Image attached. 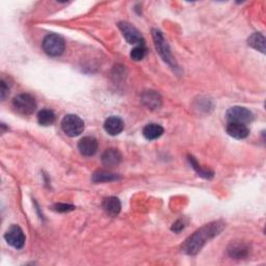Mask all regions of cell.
<instances>
[{"label":"cell","mask_w":266,"mask_h":266,"mask_svg":"<svg viewBox=\"0 0 266 266\" xmlns=\"http://www.w3.org/2000/svg\"><path fill=\"white\" fill-rule=\"evenodd\" d=\"M104 129L109 135H119L124 130V122L118 117H110L104 123Z\"/></svg>","instance_id":"12"},{"label":"cell","mask_w":266,"mask_h":266,"mask_svg":"<svg viewBox=\"0 0 266 266\" xmlns=\"http://www.w3.org/2000/svg\"><path fill=\"white\" fill-rule=\"evenodd\" d=\"M103 209L105 210V212L111 217H116L121 211V202L116 196H109V198L104 199L102 203Z\"/></svg>","instance_id":"14"},{"label":"cell","mask_w":266,"mask_h":266,"mask_svg":"<svg viewBox=\"0 0 266 266\" xmlns=\"http://www.w3.org/2000/svg\"><path fill=\"white\" fill-rule=\"evenodd\" d=\"M119 27L121 29L125 40L129 43V44L135 45H144V38L142 33L137 30L133 25L128 22H120Z\"/></svg>","instance_id":"8"},{"label":"cell","mask_w":266,"mask_h":266,"mask_svg":"<svg viewBox=\"0 0 266 266\" xmlns=\"http://www.w3.org/2000/svg\"><path fill=\"white\" fill-rule=\"evenodd\" d=\"M226 118L228 123H240L247 125L254 120V115L250 109L242 106H234L227 110Z\"/></svg>","instance_id":"3"},{"label":"cell","mask_w":266,"mask_h":266,"mask_svg":"<svg viewBox=\"0 0 266 266\" xmlns=\"http://www.w3.org/2000/svg\"><path fill=\"white\" fill-rule=\"evenodd\" d=\"M53 209L57 212H69V211H72L75 209V207L73 205H69V204H62V203H58V204H55L53 206Z\"/></svg>","instance_id":"22"},{"label":"cell","mask_w":266,"mask_h":266,"mask_svg":"<svg viewBox=\"0 0 266 266\" xmlns=\"http://www.w3.org/2000/svg\"><path fill=\"white\" fill-rule=\"evenodd\" d=\"M145 53H147V50H145V46L144 45H139V46H136L135 48L132 49L130 56H131V58L133 59V61L140 62V61H142V59L145 58Z\"/></svg>","instance_id":"20"},{"label":"cell","mask_w":266,"mask_h":266,"mask_svg":"<svg viewBox=\"0 0 266 266\" xmlns=\"http://www.w3.org/2000/svg\"><path fill=\"white\" fill-rule=\"evenodd\" d=\"M118 179H119L118 175L109 173V171H106V170H98L93 175V181L96 183L110 182V181H115V180H118Z\"/></svg>","instance_id":"18"},{"label":"cell","mask_w":266,"mask_h":266,"mask_svg":"<svg viewBox=\"0 0 266 266\" xmlns=\"http://www.w3.org/2000/svg\"><path fill=\"white\" fill-rule=\"evenodd\" d=\"M142 102L149 109H157L161 106V97L155 91H147L143 94Z\"/></svg>","instance_id":"13"},{"label":"cell","mask_w":266,"mask_h":266,"mask_svg":"<svg viewBox=\"0 0 266 266\" xmlns=\"http://www.w3.org/2000/svg\"><path fill=\"white\" fill-rule=\"evenodd\" d=\"M4 239L8 244L17 248V250H21L25 244V235L23 230L17 225H13L7 229L4 234Z\"/></svg>","instance_id":"7"},{"label":"cell","mask_w":266,"mask_h":266,"mask_svg":"<svg viewBox=\"0 0 266 266\" xmlns=\"http://www.w3.org/2000/svg\"><path fill=\"white\" fill-rule=\"evenodd\" d=\"M43 50L45 51L50 56H59L64 53L66 48L65 40L58 36V34L52 33L48 36L43 41Z\"/></svg>","instance_id":"2"},{"label":"cell","mask_w":266,"mask_h":266,"mask_svg":"<svg viewBox=\"0 0 266 266\" xmlns=\"http://www.w3.org/2000/svg\"><path fill=\"white\" fill-rule=\"evenodd\" d=\"M143 134L148 141H154L157 140L164 134V128H162L158 124H148L147 126L144 127Z\"/></svg>","instance_id":"15"},{"label":"cell","mask_w":266,"mask_h":266,"mask_svg":"<svg viewBox=\"0 0 266 266\" xmlns=\"http://www.w3.org/2000/svg\"><path fill=\"white\" fill-rule=\"evenodd\" d=\"M78 150L83 156L95 155L98 150V142L93 136H85L78 143Z\"/></svg>","instance_id":"9"},{"label":"cell","mask_w":266,"mask_h":266,"mask_svg":"<svg viewBox=\"0 0 266 266\" xmlns=\"http://www.w3.org/2000/svg\"><path fill=\"white\" fill-rule=\"evenodd\" d=\"M227 133L236 140H243L250 134V129L244 124L240 123H228Z\"/></svg>","instance_id":"10"},{"label":"cell","mask_w":266,"mask_h":266,"mask_svg":"<svg viewBox=\"0 0 266 266\" xmlns=\"http://www.w3.org/2000/svg\"><path fill=\"white\" fill-rule=\"evenodd\" d=\"M8 93V87H6V84L3 80H1V98L2 100L5 99L6 94Z\"/></svg>","instance_id":"24"},{"label":"cell","mask_w":266,"mask_h":266,"mask_svg":"<svg viewBox=\"0 0 266 266\" xmlns=\"http://www.w3.org/2000/svg\"><path fill=\"white\" fill-rule=\"evenodd\" d=\"M229 254L231 257H233V258H236V259H242L243 258V257H245L248 253V250L247 247L243 244H232L228 250Z\"/></svg>","instance_id":"19"},{"label":"cell","mask_w":266,"mask_h":266,"mask_svg":"<svg viewBox=\"0 0 266 266\" xmlns=\"http://www.w3.org/2000/svg\"><path fill=\"white\" fill-rule=\"evenodd\" d=\"M102 162L103 165L114 168L120 165V162L122 161V154L120 153L117 149H107L104 153L102 154Z\"/></svg>","instance_id":"11"},{"label":"cell","mask_w":266,"mask_h":266,"mask_svg":"<svg viewBox=\"0 0 266 266\" xmlns=\"http://www.w3.org/2000/svg\"><path fill=\"white\" fill-rule=\"evenodd\" d=\"M153 40H154V44H155V47L157 49V52L159 55L162 57V59L166 63H168L170 67L175 66V61L173 56H171L169 47L168 45V43L166 42L162 33L157 30V29H153Z\"/></svg>","instance_id":"6"},{"label":"cell","mask_w":266,"mask_h":266,"mask_svg":"<svg viewBox=\"0 0 266 266\" xmlns=\"http://www.w3.org/2000/svg\"><path fill=\"white\" fill-rule=\"evenodd\" d=\"M247 43H248V45L253 47L254 49L260 51V52L262 53L265 52V39L261 33H258V32L253 33L252 36L248 38Z\"/></svg>","instance_id":"17"},{"label":"cell","mask_w":266,"mask_h":266,"mask_svg":"<svg viewBox=\"0 0 266 266\" xmlns=\"http://www.w3.org/2000/svg\"><path fill=\"white\" fill-rule=\"evenodd\" d=\"M184 228H185L184 220L183 219H179V220H177L175 222L173 228H171V230L175 231V232H180V231H182Z\"/></svg>","instance_id":"23"},{"label":"cell","mask_w":266,"mask_h":266,"mask_svg":"<svg viewBox=\"0 0 266 266\" xmlns=\"http://www.w3.org/2000/svg\"><path fill=\"white\" fill-rule=\"evenodd\" d=\"M56 120L55 114L50 109H42L38 114V122L43 126L52 125Z\"/></svg>","instance_id":"16"},{"label":"cell","mask_w":266,"mask_h":266,"mask_svg":"<svg viewBox=\"0 0 266 266\" xmlns=\"http://www.w3.org/2000/svg\"><path fill=\"white\" fill-rule=\"evenodd\" d=\"M62 128L68 136H78L84 130V123L76 115H68L62 121Z\"/></svg>","instance_id":"5"},{"label":"cell","mask_w":266,"mask_h":266,"mask_svg":"<svg viewBox=\"0 0 266 266\" xmlns=\"http://www.w3.org/2000/svg\"><path fill=\"white\" fill-rule=\"evenodd\" d=\"M188 160H190L192 167H193L196 171H198V174H199L200 176H202V177H204V178H207V179H208V178H211V177L213 176V174L211 173V171L203 169L198 165V162H196V160L194 159V157L190 156V157H188Z\"/></svg>","instance_id":"21"},{"label":"cell","mask_w":266,"mask_h":266,"mask_svg":"<svg viewBox=\"0 0 266 266\" xmlns=\"http://www.w3.org/2000/svg\"><path fill=\"white\" fill-rule=\"evenodd\" d=\"M13 106L21 115H31L37 108V103L34 98L28 94H21L16 96L13 100Z\"/></svg>","instance_id":"4"},{"label":"cell","mask_w":266,"mask_h":266,"mask_svg":"<svg viewBox=\"0 0 266 266\" xmlns=\"http://www.w3.org/2000/svg\"><path fill=\"white\" fill-rule=\"evenodd\" d=\"M224 226L225 225L220 221H214L202 227L185 240V242L182 244L183 252L187 255L198 254L208 240L216 237L221 232Z\"/></svg>","instance_id":"1"}]
</instances>
